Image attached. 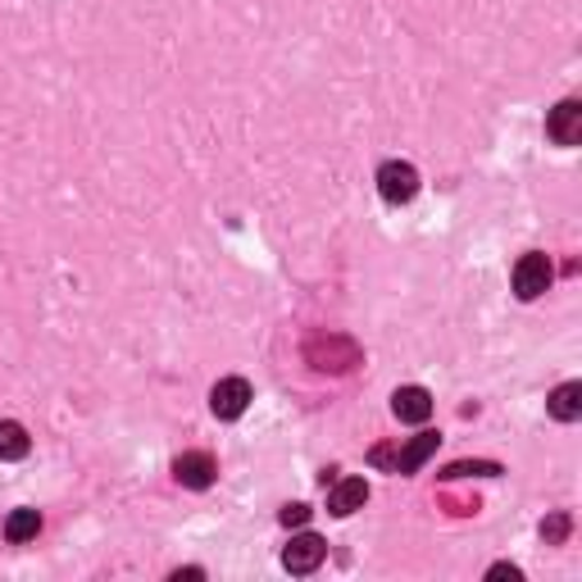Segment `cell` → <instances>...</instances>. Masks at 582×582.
<instances>
[{"mask_svg": "<svg viewBox=\"0 0 582 582\" xmlns=\"http://www.w3.org/2000/svg\"><path fill=\"white\" fill-rule=\"evenodd\" d=\"M437 446H442L437 433H419V437H410L406 446H374V450H369V465H374V469H387V473H419L427 459L437 455Z\"/></svg>", "mask_w": 582, "mask_h": 582, "instance_id": "1", "label": "cell"}, {"mask_svg": "<svg viewBox=\"0 0 582 582\" xmlns=\"http://www.w3.org/2000/svg\"><path fill=\"white\" fill-rule=\"evenodd\" d=\"M305 360H310V369H319V374H351L364 360V351H360V342H351V336H336V332L323 336L319 332L305 342Z\"/></svg>", "mask_w": 582, "mask_h": 582, "instance_id": "2", "label": "cell"}, {"mask_svg": "<svg viewBox=\"0 0 582 582\" xmlns=\"http://www.w3.org/2000/svg\"><path fill=\"white\" fill-rule=\"evenodd\" d=\"M251 401H255V391H251V383L247 378H219L214 383V391H209V410H214V419H224V423H232V419H241L251 410Z\"/></svg>", "mask_w": 582, "mask_h": 582, "instance_id": "3", "label": "cell"}, {"mask_svg": "<svg viewBox=\"0 0 582 582\" xmlns=\"http://www.w3.org/2000/svg\"><path fill=\"white\" fill-rule=\"evenodd\" d=\"M550 278H556V269H550V255H541V251H528L524 260L514 264V273H510L518 300H537L550 287Z\"/></svg>", "mask_w": 582, "mask_h": 582, "instance_id": "4", "label": "cell"}, {"mask_svg": "<svg viewBox=\"0 0 582 582\" xmlns=\"http://www.w3.org/2000/svg\"><path fill=\"white\" fill-rule=\"evenodd\" d=\"M378 192H383L387 205L414 201V196H419V169H414L410 160H387V164L378 169Z\"/></svg>", "mask_w": 582, "mask_h": 582, "instance_id": "5", "label": "cell"}, {"mask_svg": "<svg viewBox=\"0 0 582 582\" xmlns=\"http://www.w3.org/2000/svg\"><path fill=\"white\" fill-rule=\"evenodd\" d=\"M173 478L187 487V492H205V487H214V478H219V459L209 450H182L173 459Z\"/></svg>", "mask_w": 582, "mask_h": 582, "instance_id": "6", "label": "cell"}, {"mask_svg": "<svg viewBox=\"0 0 582 582\" xmlns=\"http://www.w3.org/2000/svg\"><path fill=\"white\" fill-rule=\"evenodd\" d=\"M323 560H328V541H323L319 533H300V537H292V546L283 550V569L296 573V578L315 573Z\"/></svg>", "mask_w": 582, "mask_h": 582, "instance_id": "7", "label": "cell"}, {"mask_svg": "<svg viewBox=\"0 0 582 582\" xmlns=\"http://www.w3.org/2000/svg\"><path fill=\"white\" fill-rule=\"evenodd\" d=\"M546 137L556 146H578L582 141V105L578 101H560L546 114Z\"/></svg>", "mask_w": 582, "mask_h": 582, "instance_id": "8", "label": "cell"}, {"mask_svg": "<svg viewBox=\"0 0 582 582\" xmlns=\"http://www.w3.org/2000/svg\"><path fill=\"white\" fill-rule=\"evenodd\" d=\"M364 501H369V482L364 478H332L328 482V514L346 518V514L364 510Z\"/></svg>", "mask_w": 582, "mask_h": 582, "instance_id": "9", "label": "cell"}, {"mask_svg": "<svg viewBox=\"0 0 582 582\" xmlns=\"http://www.w3.org/2000/svg\"><path fill=\"white\" fill-rule=\"evenodd\" d=\"M391 410H396L401 423H427V419H433V391H427V387H396Z\"/></svg>", "mask_w": 582, "mask_h": 582, "instance_id": "10", "label": "cell"}, {"mask_svg": "<svg viewBox=\"0 0 582 582\" xmlns=\"http://www.w3.org/2000/svg\"><path fill=\"white\" fill-rule=\"evenodd\" d=\"M546 410H550V419H556V423H573L582 414V383H560L556 391H550Z\"/></svg>", "mask_w": 582, "mask_h": 582, "instance_id": "11", "label": "cell"}, {"mask_svg": "<svg viewBox=\"0 0 582 582\" xmlns=\"http://www.w3.org/2000/svg\"><path fill=\"white\" fill-rule=\"evenodd\" d=\"M27 450H33V437H27V427L19 419H0V459H27Z\"/></svg>", "mask_w": 582, "mask_h": 582, "instance_id": "12", "label": "cell"}, {"mask_svg": "<svg viewBox=\"0 0 582 582\" xmlns=\"http://www.w3.org/2000/svg\"><path fill=\"white\" fill-rule=\"evenodd\" d=\"M37 533H42V514H37V510L23 505V510H14V514L5 518V541H10V546H27Z\"/></svg>", "mask_w": 582, "mask_h": 582, "instance_id": "13", "label": "cell"}, {"mask_svg": "<svg viewBox=\"0 0 582 582\" xmlns=\"http://www.w3.org/2000/svg\"><path fill=\"white\" fill-rule=\"evenodd\" d=\"M469 473H482V478H497L501 473V465H497V459H473V465H469V459H459V465H450L442 478H469Z\"/></svg>", "mask_w": 582, "mask_h": 582, "instance_id": "14", "label": "cell"}, {"mask_svg": "<svg viewBox=\"0 0 582 582\" xmlns=\"http://www.w3.org/2000/svg\"><path fill=\"white\" fill-rule=\"evenodd\" d=\"M569 514H550V518H541V537H546V546H560L564 537H569Z\"/></svg>", "mask_w": 582, "mask_h": 582, "instance_id": "15", "label": "cell"}, {"mask_svg": "<svg viewBox=\"0 0 582 582\" xmlns=\"http://www.w3.org/2000/svg\"><path fill=\"white\" fill-rule=\"evenodd\" d=\"M310 514H315V510L305 505V501H292V505H283V510H278V518H283L287 528H305V524H310Z\"/></svg>", "mask_w": 582, "mask_h": 582, "instance_id": "16", "label": "cell"}, {"mask_svg": "<svg viewBox=\"0 0 582 582\" xmlns=\"http://www.w3.org/2000/svg\"><path fill=\"white\" fill-rule=\"evenodd\" d=\"M487 578H510V582H518V578H524V573H518V564H492V569H487Z\"/></svg>", "mask_w": 582, "mask_h": 582, "instance_id": "17", "label": "cell"}, {"mask_svg": "<svg viewBox=\"0 0 582 582\" xmlns=\"http://www.w3.org/2000/svg\"><path fill=\"white\" fill-rule=\"evenodd\" d=\"M182 578H205V569H196V564L192 569H173V582H182Z\"/></svg>", "mask_w": 582, "mask_h": 582, "instance_id": "18", "label": "cell"}]
</instances>
